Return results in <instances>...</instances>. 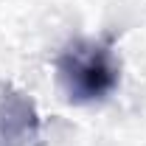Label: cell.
I'll return each instance as SVG.
<instances>
[{
	"label": "cell",
	"mask_w": 146,
	"mask_h": 146,
	"mask_svg": "<svg viewBox=\"0 0 146 146\" xmlns=\"http://www.w3.org/2000/svg\"><path fill=\"white\" fill-rule=\"evenodd\" d=\"M59 87L73 104H96L121 82V65L104 39H73L56 59Z\"/></svg>",
	"instance_id": "cell-1"
},
{
	"label": "cell",
	"mask_w": 146,
	"mask_h": 146,
	"mask_svg": "<svg viewBox=\"0 0 146 146\" xmlns=\"http://www.w3.org/2000/svg\"><path fill=\"white\" fill-rule=\"evenodd\" d=\"M39 135L36 104L20 90L0 93V146H31Z\"/></svg>",
	"instance_id": "cell-2"
}]
</instances>
